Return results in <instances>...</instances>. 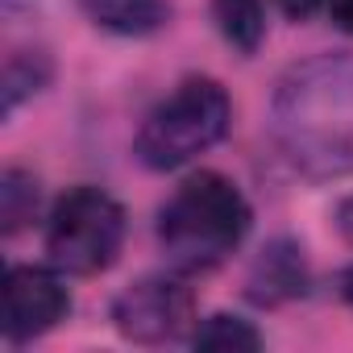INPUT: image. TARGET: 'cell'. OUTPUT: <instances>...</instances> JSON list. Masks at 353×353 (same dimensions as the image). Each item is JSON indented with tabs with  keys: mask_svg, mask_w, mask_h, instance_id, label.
I'll use <instances>...</instances> for the list:
<instances>
[{
	"mask_svg": "<svg viewBox=\"0 0 353 353\" xmlns=\"http://www.w3.org/2000/svg\"><path fill=\"white\" fill-rule=\"evenodd\" d=\"M229 92L208 75H192L141 121L137 158L150 170H179L204 150H212L229 133Z\"/></svg>",
	"mask_w": 353,
	"mask_h": 353,
	"instance_id": "3957f363",
	"label": "cell"
},
{
	"mask_svg": "<svg viewBox=\"0 0 353 353\" xmlns=\"http://www.w3.org/2000/svg\"><path fill=\"white\" fill-rule=\"evenodd\" d=\"M50 71L54 67H50L46 50H13L5 59V83H0V88H5V117H13L21 100L42 92L50 83Z\"/></svg>",
	"mask_w": 353,
	"mask_h": 353,
	"instance_id": "30bf717a",
	"label": "cell"
},
{
	"mask_svg": "<svg viewBox=\"0 0 353 353\" xmlns=\"http://www.w3.org/2000/svg\"><path fill=\"white\" fill-rule=\"evenodd\" d=\"M71 312V295L59 283V274L42 270V266H9L5 274V341L9 345H26L42 332H50L59 320H67Z\"/></svg>",
	"mask_w": 353,
	"mask_h": 353,
	"instance_id": "8992f818",
	"label": "cell"
},
{
	"mask_svg": "<svg viewBox=\"0 0 353 353\" xmlns=\"http://www.w3.org/2000/svg\"><path fill=\"white\" fill-rule=\"evenodd\" d=\"M192 345H196V349H233V353L245 349V353H254V349H262V332H258L250 320H241V316L216 312V316H208L204 324H196Z\"/></svg>",
	"mask_w": 353,
	"mask_h": 353,
	"instance_id": "7c38bea8",
	"label": "cell"
},
{
	"mask_svg": "<svg viewBox=\"0 0 353 353\" xmlns=\"http://www.w3.org/2000/svg\"><path fill=\"white\" fill-rule=\"evenodd\" d=\"M270 137L303 179L353 170V54L295 63L270 100Z\"/></svg>",
	"mask_w": 353,
	"mask_h": 353,
	"instance_id": "6da1fadb",
	"label": "cell"
},
{
	"mask_svg": "<svg viewBox=\"0 0 353 353\" xmlns=\"http://www.w3.org/2000/svg\"><path fill=\"white\" fill-rule=\"evenodd\" d=\"M212 17L225 42L241 54H254L266 38V9L262 0H212Z\"/></svg>",
	"mask_w": 353,
	"mask_h": 353,
	"instance_id": "9c48e42d",
	"label": "cell"
},
{
	"mask_svg": "<svg viewBox=\"0 0 353 353\" xmlns=\"http://www.w3.org/2000/svg\"><path fill=\"white\" fill-rule=\"evenodd\" d=\"M283 5V13L291 17V21H307V17H316L320 9H328V0H279Z\"/></svg>",
	"mask_w": 353,
	"mask_h": 353,
	"instance_id": "4fadbf2b",
	"label": "cell"
},
{
	"mask_svg": "<svg viewBox=\"0 0 353 353\" xmlns=\"http://www.w3.org/2000/svg\"><path fill=\"white\" fill-rule=\"evenodd\" d=\"M34 212H38V179L21 166H9L0 174V229H5V237L26 229Z\"/></svg>",
	"mask_w": 353,
	"mask_h": 353,
	"instance_id": "8fae6325",
	"label": "cell"
},
{
	"mask_svg": "<svg viewBox=\"0 0 353 353\" xmlns=\"http://www.w3.org/2000/svg\"><path fill=\"white\" fill-rule=\"evenodd\" d=\"M196 320V299L179 279L145 274L133 287H125L112 303V324L125 341L137 345H166L179 341Z\"/></svg>",
	"mask_w": 353,
	"mask_h": 353,
	"instance_id": "5b68a950",
	"label": "cell"
},
{
	"mask_svg": "<svg viewBox=\"0 0 353 353\" xmlns=\"http://www.w3.org/2000/svg\"><path fill=\"white\" fill-rule=\"evenodd\" d=\"M341 295H345V303L353 307V266H349V270L341 274Z\"/></svg>",
	"mask_w": 353,
	"mask_h": 353,
	"instance_id": "2e32d148",
	"label": "cell"
},
{
	"mask_svg": "<svg viewBox=\"0 0 353 353\" xmlns=\"http://www.w3.org/2000/svg\"><path fill=\"white\" fill-rule=\"evenodd\" d=\"M303 291H307V262H303V250H299L295 241H287V237L270 241V245L258 254V262H254V270H250V279H245V295H250L254 303H262V307H274V303H287V299H295V295H303Z\"/></svg>",
	"mask_w": 353,
	"mask_h": 353,
	"instance_id": "52a82bcc",
	"label": "cell"
},
{
	"mask_svg": "<svg viewBox=\"0 0 353 353\" xmlns=\"http://www.w3.org/2000/svg\"><path fill=\"white\" fill-rule=\"evenodd\" d=\"M79 5L100 30H112L121 38H145L170 17L166 0H79Z\"/></svg>",
	"mask_w": 353,
	"mask_h": 353,
	"instance_id": "ba28073f",
	"label": "cell"
},
{
	"mask_svg": "<svg viewBox=\"0 0 353 353\" xmlns=\"http://www.w3.org/2000/svg\"><path fill=\"white\" fill-rule=\"evenodd\" d=\"M328 13H332L336 30L353 34V0H328Z\"/></svg>",
	"mask_w": 353,
	"mask_h": 353,
	"instance_id": "5bb4252c",
	"label": "cell"
},
{
	"mask_svg": "<svg viewBox=\"0 0 353 353\" xmlns=\"http://www.w3.org/2000/svg\"><path fill=\"white\" fill-rule=\"evenodd\" d=\"M250 221L254 212L233 179H225L221 170H196L162 204L158 241L179 270L200 274L221 266L245 241Z\"/></svg>",
	"mask_w": 353,
	"mask_h": 353,
	"instance_id": "7a4b0ae2",
	"label": "cell"
},
{
	"mask_svg": "<svg viewBox=\"0 0 353 353\" xmlns=\"http://www.w3.org/2000/svg\"><path fill=\"white\" fill-rule=\"evenodd\" d=\"M125 245V208L100 188H71L46 221V254L67 274H100Z\"/></svg>",
	"mask_w": 353,
	"mask_h": 353,
	"instance_id": "277c9868",
	"label": "cell"
},
{
	"mask_svg": "<svg viewBox=\"0 0 353 353\" xmlns=\"http://www.w3.org/2000/svg\"><path fill=\"white\" fill-rule=\"evenodd\" d=\"M336 229L345 233V241H353V196L336 208Z\"/></svg>",
	"mask_w": 353,
	"mask_h": 353,
	"instance_id": "9a60e30c",
	"label": "cell"
}]
</instances>
